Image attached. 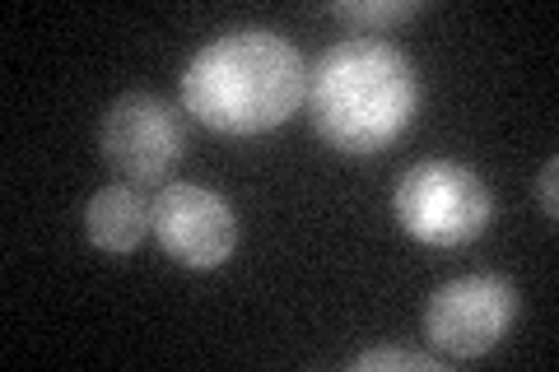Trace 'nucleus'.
I'll use <instances>...</instances> for the list:
<instances>
[{
	"label": "nucleus",
	"instance_id": "3",
	"mask_svg": "<svg viewBox=\"0 0 559 372\" xmlns=\"http://www.w3.org/2000/svg\"><path fill=\"white\" fill-rule=\"evenodd\" d=\"M392 209L396 224L415 242L466 247L495 219V196H489L485 177L476 168L457 164V158H425V164L401 172Z\"/></svg>",
	"mask_w": 559,
	"mask_h": 372
},
{
	"label": "nucleus",
	"instance_id": "2",
	"mask_svg": "<svg viewBox=\"0 0 559 372\" xmlns=\"http://www.w3.org/2000/svg\"><path fill=\"white\" fill-rule=\"evenodd\" d=\"M308 117L331 149L378 154L415 121L419 75L406 51L382 38H341L308 70Z\"/></svg>",
	"mask_w": 559,
	"mask_h": 372
},
{
	"label": "nucleus",
	"instance_id": "5",
	"mask_svg": "<svg viewBox=\"0 0 559 372\" xmlns=\"http://www.w3.org/2000/svg\"><path fill=\"white\" fill-rule=\"evenodd\" d=\"M518 316V289L503 275L452 279L425 308V335L448 359H480L509 335Z\"/></svg>",
	"mask_w": 559,
	"mask_h": 372
},
{
	"label": "nucleus",
	"instance_id": "7",
	"mask_svg": "<svg viewBox=\"0 0 559 372\" xmlns=\"http://www.w3.org/2000/svg\"><path fill=\"white\" fill-rule=\"evenodd\" d=\"M84 233L103 252H135L145 233H154V201L140 196V187L117 182L94 191L90 209H84Z\"/></svg>",
	"mask_w": 559,
	"mask_h": 372
},
{
	"label": "nucleus",
	"instance_id": "10",
	"mask_svg": "<svg viewBox=\"0 0 559 372\" xmlns=\"http://www.w3.org/2000/svg\"><path fill=\"white\" fill-rule=\"evenodd\" d=\"M555 182H559V158H550V164L540 168V177H536V201H540V209H546V219H555V215H559Z\"/></svg>",
	"mask_w": 559,
	"mask_h": 372
},
{
	"label": "nucleus",
	"instance_id": "1",
	"mask_svg": "<svg viewBox=\"0 0 559 372\" xmlns=\"http://www.w3.org/2000/svg\"><path fill=\"white\" fill-rule=\"evenodd\" d=\"M308 98L299 47L271 28H234L210 38L182 75V108L219 135H266Z\"/></svg>",
	"mask_w": 559,
	"mask_h": 372
},
{
	"label": "nucleus",
	"instance_id": "8",
	"mask_svg": "<svg viewBox=\"0 0 559 372\" xmlns=\"http://www.w3.org/2000/svg\"><path fill=\"white\" fill-rule=\"evenodd\" d=\"M419 10H425L419 0H336V5H326V14L355 24V33H364V38H373L378 28H396L415 20Z\"/></svg>",
	"mask_w": 559,
	"mask_h": 372
},
{
	"label": "nucleus",
	"instance_id": "4",
	"mask_svg": "<svg viewBox=\"0 0 559 372\" xmlns=\"http://www.w3.org/2000/svg\"><path fill=\"white\" fill-rule=\"evenodd\" d=\"M98 154L121 182L159 187L187 154V121L159 94H121L103 112Z\"/></svg>",
	"mask_w": 559,
	"mask_h": 372
},
{
	"label": "nucleus",
	"instance_id": "9",
	"mask_svg": "<svg viewBox=\"0 0 559 372\" xmlns=\"http://www.w3.org/2000/svg\"><path fill=\"white\" fill-rule=\"evenodd\" d=\"M355 372H439V359H429V353H411V349H369L359 353L355 363H349Z\"/></svg>",
	"mask_w": 559,
	"mask_h": 372
},
{
	"label": "nucleus",
	"instance_id": "6",
	"mask_svg": "<svg viewBox=\"0 0 559 372\" xmlns=\"http://www.w3.org/2000/svg\"><path fill=\"white\" fill-rule=\"evenodd\" d=\"M154 238L187 271H219L238 247V215L201 182H168L154 196Z\"/></svg>",
	"mask_w": 559,
	"mask_h": 372
}]
</instances>
